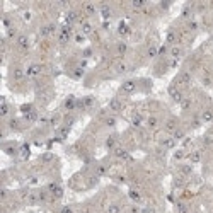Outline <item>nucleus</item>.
<instances>
[{
  "mask_svg": "<svg viewBox=\"0 0 213 213\" xmlns=\"http://www.w3.org/2000/svg\"><path fill=\"white\" fill-rule=\"evenodd\" d=\"M118 33H119V36H128L131 33L130 26L126 24V22H119V26H118Z\"/></svg>",
  "mask_w": 213,
  "mask_h": 213,
  "instance_id": "f8f14e48",
  "label": "nucleus"
},
{
  "mask_svg": "<svg viewBox=\"0 0 213 213\" xmlns=\"http://www.w3.org/2000/svg\"><path fill=\"white\" fill-rule=\"evenodd\" d=\"M58 121H60V116H55V118H51V119H49V124H51V126H56Z\"/></svg>",
  "mask_w": 213,
  "mask_h": 213,
  "instance_id": "49530a36",
  "label": "nucleus"
},
{
  "mask_svg": "<svg viewBox=\"0 0 213 213\" xmlns=\"http://www.w3.org/2000/svg\"><path fill=\"white\" fill-rule=\"evenodd\" d=\"M77 19H79V12H77V10H70V12H67V22L73 24Z\"/></svg>",
  "mask_w": 213,
  "mask_h": 213,
  "instance_id": "6ab92c4d",
  "label": "nucleus"
},
{
  "mask_svg": "<svg viewBox=\"0 0 213 213\" xmlns=\"http://www.w3.org/2000/svg\"><path fill=\"white\" fill-rule=\"evenodd\" d=\"M176 130H177V119H176V118H171L169 121H165V131L174 133Z\"/></svg>",
  "mask_w": 213,
  "mask_h": 213,
  "instance_id": "9d476101",
  "label": "nucleus"
},
{
  "mask_svg": "<svg viewBox=\"0 0 213 213\" xmlns=\"http://www.w3.org/2000/svg\"><path fill=\"white\" fill-rule=\"evenodd\" d=\"M114 124H116V118L114 116L106 118V126H114Z\"/></svg>",
  "mask_w": 213,
  "mask_h": 213,
  "instance_id": "e433bc0d",
  "label": "nucleus"
},
{
  "mask_svg": "<svg viewBox=\"0 0 213 213\" xmlns=\"http://www.w3.org/2000/svg\"><path fill=\"white\" fill-rule=\"evenodd\" d=\"M56 31V26L55 24H48V26H44V28L41 29V34L43 36H49V34H53Z\"/></svg>",
  "mask_w": 213,
  "mask_h": 213,
  "instance_id": "a211bd4d",
  "label": "nucleus"
},
{
  "mask_svg": "<svg viewBox=\"0 0 213 213\" xmlns=\"http://www.w3.org/2000/svg\"><path fill=\"white\" fill-rule=\"evenodd\" d=\"M5 152H7L9 155H15V153H17V148H15V147H5Z\"/></svg>",
  "mask_w": 213,
  "mask_h": 213,
  "instance_id": "a19ab883",
  "label": "nucleus"
},
{
  "mask_svg": "<svg viewBox=\"0 0 213 213\" xmlns=\"http://www.w3.org/2000/svg\"><path fill=\"white\" fill-rule=\"evenodd\" d=\"M130 198L133 199V201H140V199H142V196H140V193H138V191L131 189V191H130Z\"/></svg>",
  "mask_w": 213,
  "mask_h": 213,
  "instance_id": "2f4dec72",
  "label": "nucleus"
},
{
  "mask_svg": "<svg viewBox=\"0 0 213 213\" xmlns=\"http://www.w3.org/2000/svg\"><path fill=\"white\" fill-rule=\"evenodd\" d=\"M90 33H92V24L90 22H82V34L87 36Z\"/></svg>",
  "mask_w": 213,
  "mask_h": 213,
  "instance_id": "5701e85b",
  "label": "nucleus"
},
{
  "mask_svg": "<svg viewBox=\"0 0 213 213\" xmlns=\"http://www.w3.org/2000/svg\"><path fill=\"white\" fill-rule=\"evenodd\" d=\"M189 158H191L193 164H198L199 160H201V153H199V152H193L191 155H189Z\"/></svg>",
  "mask_w": 213,
  "mask_h": 213,
  "instance_id": "bb28decb",
  "label": "nucleus"
},
{
  "mask_svg": "<svg viewBox=\"0 0 213 213\" xmlns=\"http://www.w3.org/2000/svg\"><path fill=\"white\" fill-rule=\"evenodd\" d=\"M135 90H137V80H126L119 87V92H123V94H133Z\"/></svg>",
  "mask_w": 213,
  "mask_h": 213,
  "instance_id": "f257e3e1",
  "label": "nucleus"
},
{
  "mask_svg": "<svg viewBox=\"0 0 213 213\" xmlns=\"http://www.w3.org/2000/svg\"><path fill=\"white\" fill-rule=\"evenodd\" d=\"M84 39H85V36L80 33V34H75V41L77 43H84Z\"/></svg>",
  "mask_w": 213,
  "mask_h": 213,
  "instance_id": "09e8293b",
  "label": "nucleus"
},
{
  "mask_svg": "<svg viewBox=\"0 0 213 213\" xmlns=\"http://www.w3.org/2000/svg\"><path fill=\"white\" fill-rule=\"evenodd\" d=\"M188 28L191 29V31H196V29H198V22L196 21H189L188 22Z\"/></svg>",
  "mask_w": 213,
  "mask_h": 213,
  "instance_id": "ea45409f",
  "label": "nucleus"
},
{
  "mask_svg": "<svg viewBox=\"0 0 213 213\" xmlns=\"http://www.w3.org/2000/svg\"><path fill=\"white\" fill-rule=\"evenodd\" d=\"M119 212H121V208H119V205H116V203L108 208V213H119Z\"/></svg>",
  "mask_w": 213,
  "mask_h": 213,
  "instance_id": "72a5a7b5",
  "label": "nucleus"
},
{
  "mask_svg": "<svg viewBox=\"0 0 213 213\" xmlns=\"http://www.w3.org/2000/svg\"><path fill=\"white\" fill-rule=\"evenodd\" d=\"M106 147L114 150V148H116V137H109L108 138V140H106Z\"/></svg>",
  "mask_w": 213,
  "mask_h": 213,
  "instance_id": "393cba45",
  "label": "nucleus"
},
{
  "mask_svg": "<svg viewBox=\"0 0 213 213\" xmlns=\"http://www.w3.org/2000/svg\"><path fill=\"white\" fill-rule=\"evenodd\" d=\"M17 46L19 48H22V49H28L29 48V38L28 36H24V34H21V36H17Z\"/></svg>",
  "mask_w": 213,
  "mask_h": 213,
  "instance_id": "1a4fd4ad",
  "label": "nucleus"
},
{
  "mask_svg": "<svg viewBox=\"0 0 213 213\" xmlns=\"http://www.w3.org/2000/svg\"><path fill=\"white\" fill-rule=\"evenodd\" d=\"M131 5H133V9H142V7L147 5V2H145V0H135Z\"/></svg>",
  "mask_w": 213,
  "mask_h": 213,
  "instance_id": "7c9ffc66",
  "label": "nucleus"
},
{
  "mask_svg": "<svg viewBox=\"0 0 213 213\" xmlns=\"http://www.w3.org/2000/svg\"><path fill=\"white\" fill-rule=\"evenodd\" d=\"M177 82L181 84V85H189V84H191V73H189V72H181L177 77Z\"/></svg>",
  "mask_w": 213,
  "mask_h": 213,
  "instance_id": "6e6552de",
  "label": "nucleus"
},
{
  "mask_svg": "<svg viewBox=\"0 0 213 213\" xmlns=\"http://www.w3.org/2000/svg\"><path fill=\"white\" fill-rule=\"evenodd\" d=\"M41 70H43L41 65L33 63V65H29V67H28V70H26V75H28V77H36V75H39V73H41Z\"/></svg>",
  "mask_w": 213,
  "mask_h": 213,
  "instance_id": "39448f33",
  "label": "nucleus"
},
{
  "mask_svg": "<svg viewBox=\"0 0 213 213\" xmlns=\"http://www.w3.org/2000/svg\"><path fill=\"white\" fill-rule=\"evenodd\" d=\"M181 172L182 174H191V165H181Z\"/></svg>",
  "mask_w": 213,
  "mask_h": 213,
  "instance_id": "79ce46f5",
  "label": "nucleus"
},
{
  "mask_svg": "<svg viewBox=\"0 0 213 213\" xmlns=\"http://www.w3.org/2000/svg\"><path fill=\"white\" fill-rule=\"evenodd\" d=\"M68 131H70V126H63V128H60V138H67V135H68Z\"/></svg>",
  "mask_w": 213,
  "mask_h": 213,
  "instance_id": "473e14b6",
  "label": "nucleus"
},
{
  "mask_svg": "<svg viewBox=\"0 0 213 213\" xmlns=\"http://www.w3.org/2000/svg\"><path fill=\"white\" fill-rule=\"evenodd\" d=\"M58 213H73V210H72L70 206H63V208H62Z\"/></svg>",
  "mask_w": 213,
  "mask_h": 213,
  "instance_id": "de8ad7c7",
  "label": "nucleus"
},
{
  "mask_svg": "<svg viewBox=\"0 0 213 213\" xmlns=\"http://www.w3.org/2000/svg\"><path fill=\"white\" fill-rule=\"evenodd\" d=\"M99 12H101V15H103L104 19H109L111 17V7L106 5V4H103V5L99 7Z\"/></svg>",
  "mask_w": 213,
  "mask_h": 213,
  "instance_id": "f3484780",
  "label": "nucleus"
},
{
  "mask_svg": "<svg viewBox=\"0 0 213 213\" xmlns=\"http://www.w3.org/2000/svg\"><path fill=\"white\" fill-rule=\"evenodd\" d=\"M147 126H148L150 130H155L158 126V118L157 116H148L147 118Z\"/></svg>",
  "mask_w": 213,
  "mask_h": 213,
  "instance_id": "dca6fc26",
  "label": "nucleus"
},
{
  "mask_svg": "<svg viewBox=\"0 0 213 213\" xmlns=\"http://www.w3.org/2000/svg\"><path fill=\"white\" fill-rule=\"evenodd\" d=\"M203 84H205V85H210V84H212V79H210V77H205V79H203Z\"/></svg>",
  "mask_w": 213,
  "mask_h": 213,
  "instance_id": "5fc2aeb1",
  "label": "nucleus"
},
{
  "mask_svg": "<svg viewBox=\"0 0 213 213\" xmlns=\"http://www.w3.org/2000/svg\"><path fill=\"white\" fill-rule=\"evenodd\" d=\"M176 41H177V33L174 29H171L167 33V36H165V44H174Z\"/></svg>",
  "mask_w": 213,
  "mask_h": 213,
  "instance_id": "9b49d317",
  "label": "nucleus"
},
{
  "mask_svg": "<svg viewBox=\"0 0 213 213\" xmlns=\"http://www.w3.org/2000/svg\"><path fill=\"white\" fill-rule=\"evenodd\" d=\"M77 104H79V103H77L75 97H73V96H68L67 99H65V103H63V108H65L67 111H73V109L77 108Z\"/></svg>",
  "mask_w": 213,
  "mask_h": 213,
  "instance_id": "0eeeda50",
  "label": "nucleus"
},
{
  "mask_svg": "<svg viewBox=\"0 0 213 213\" xmlns=\"http://www.w3.org/2000/svg\"><path fill=\"white\" fill-rule=\"evenodd\" d=\"M21 153H22V157H24V158L29 155V147H28V145H22V147H21Z\"/></svg>",
  "mask_w": 213,
  "mask_h": 213,
  "instance_id": "58836bf2",
  "label": "nucleus"
},
{
  "mask_svg": "<svg viewBox=\"0 0 213 213\" xmlns=\"http://www.w3.org/2000/svg\"><path fill=\"white\" fill-rule=\"evenodd\" d=\"M24 19H26V21H29V19H31V14H29V12H26V14H24Z\"/></svg>",
  "mask_w": 213,
  "mask_h": 213,
  "instance_id": "13d9d810",
  "label": "nucleus"
},
{
  "mask_svg": "<svg viewBox=\"0 0 213 213\" xmlns=\"http://www.w3.org/2000/svg\"><path fill=\"white\" fill-rule=\"evenodd\" d=\"M189 15H191V10H189V7H186L182 10V17H189Z\"/></svg>",
  "mask_w": 213,
  "mask_h": 213,
  "instance_id": "603ef678",
  "label": "nucleus"
},
{
  "mask_svg": "<svg viewBox=\"0 0 213 213\" xmlns=\"http://www.w3.org/2000/svg\"><path fill=\"white\" fill-rule=\"evenodd\" d=\"M184 137H186V133H184L182 130H176L174 133H172V138H174L176 142H177V140H182Z\"/></svg>",
  "mask_w": 213,
  "mask_h": 213,
  "instance_id": "a878e982",
  "label": "nucleus"
},
{
  "mask_svg": "<svg viewBox=\"0 0 213 213\" xmlns=\"http://www.w3.org/2000/svg\"><path fill=\"white\" fill-rule=\"evenodd\" d=\"M186 157V153L182 150H179V152H176V155H174V158H176V160H181V158H184Z\"/></svg>",
  "mask_w": 213,
  "mask_h": 213,
  "instance_id": "c03bdc74",
  "label": "nucleus"
},
{
  "mask_svg": "<svg viewBox=\"0 0 213 213\" xmlns=\"http://www.w3.org/2000/svg\"><path fill=\"white\" fill-rule=\"evenodd\" d=\"M14 77H15V79H21V77H22V70L17 68V70L14 72Z\"/></svg>",
  "mask_w": 213,
  "mask_h": 213,
  "instance_id": "864d4df0",
  "label": "nucleus"
},
{
  "mask_svg": "<svg viewBox=\"0 0 213 213\" xmlns=\"http://www.w3.org/2000/svg\"><path fill=\"white\" fill-rule=\"evenodd\" d=\"M90 55H92V49H90V48L84 49V56H90Z\"/></svg>",
  "mask_w": 213,
  "mask_h": 213,
  "instance_id": "4d7b16f0",
  "label": "nucleus"
},
{
  "mask_svg": "<svg viewBox=\"0 0 213 213\" xmlns=\"http://www.w3.org/2000/svg\"><path fill=\"white\" fill-rule=\"evenodd\" d=\"M70 36H72V28H70V26H63V28L60 29L58 39H60V43H67L70 39Z\"/></svg>",
  "mask_w": 213,
  "mask_h": 213,
  "instance_id": "20e7f679",
  "label": "nucleus"
},
{
  "mask_svg": "<svg viewBox=\"0 0 213 213\" xmlns=\"http://www.w3.org/2000/svg\"><path fill=\"white\" fill-rule=\"evenodd\" d=\"M126 51H128V44H126L124 41H119V43L116 44V53H118L119 56H123Z\"/></svg>",
  "mask_w": 213,
  "mask_h": 213,
  "instance_id": "2eb2a0df",
  "label": "nucleus"
},
{
  "mask_svg": "<svg viewBox=\"0 0 213 213\" xmlns=\"http://www.w3.org/2000/svg\"><path fill=\"white\" fill-rule=\"evenodd\" d=\"M41 160H43V162H51V160H53V153H51V152H46V153H43Z\"/></svg>",
  "mask_w": 213,
  "mask_h": 213,
  "instance_id": "f704fd0d",
  "label": "nucleus"
},
{
  "mask_svg": "<svg viewBox=\"0 0 213 213\" xmlns=\"http://www.w3.org/2000/svg\"><path fill=\"white\" fill-rule=\"evenodd\" d=\"M104 172H106V167H104V165H99V167H97V176H103Z\"/></svg>",
  "mask_w": 213,
  "mask_h": 213,
  "instance_id": "3c124183",
  "label": "nucleus"
},
{
  "mask_svg": "<svg viewBox=\"0 0 213 213\" xmlns=\"http://www.w3.org/2000/svg\"><path fill=\"white\" fill-rule=\"evenodd\" d=\"M169 96H171L172 101H176V103H182V99H184L182 92H181L176 85H171V87H169Z\"/></svg>",
  "mask_w": 213,
  "mask_h": 213,
  "instance_id": "f03ea898",
  "label": "nucleus"
},
{
  "mask_svg": "<svg viewBox=\"0 0 213 213\" xmlns=\"http://www.w3.org/2000/svg\"><path fill=\"white\" fill-rule=\"evenodd\" d=\"M48 191H49V194L53 196V198H62L63 196V189H62V186H58L56 182H51V184L48 186Z\"/></svg>",
  "mask_w": 213,
  "mask_h": 213,
  "instance_id": "7ed1b4c3",
  "label": "nucleus"
},
{
  "mask_svg": "<svg viewBox=\"0 0 213 213\" xmlns=\"http://www.w3.org/2000/svg\"><path fill=\"white\" fill-rule=\"evenodd\" d=\"M176 145V140L174 138H165V140H162V147L164 148H172Z\"/></svg>",
  "mask_w": 213,
  "mask_h": 213,
  "instance_id": "b1692460",
  "label": "nucleus"
},
{
  "mask_svg": "<svg viewBox=\"0 0 213 213\" xmlns=\"http://www.w3.org/2000/svg\"><path fill=\"white\" fill-rule=\"evenodd\" d=\"M94 104V97H85L82 101V108H90Z\"/></svg>",
  "mask_w": 213,
  "mask_h": 213,
  "instance_id": "c85d7f7f",
  "label": "nucleus"
},
{
  "mask_svg": "<svg viewBox=\"0 0 213 213\" xmlns=\"http://www.w3.org/2000/svg\"><path fill=\"white\" fill-rule=\"evenodd\" d=\"M201 121L203 123H212L213 121V111L212 109H205L201 113Z\"/></svg>",
  "mask_w": 213,
  "mask_h": 213,
  "instance_id": "ddd939ff",
  "label": "nucleus"
},
{
  "mask_svg": "<svg viewBox=\"0 0 213 213\" xmlns=\"http://www.w3.org/2000/svg\"><path fill=\"white\" fill-rule=\"evenodd\" d=\"M169 53H171V56L174 58V60H177V58H181V56H182V53H184V51H182V48H181V46H172V48L169 49Z\"/></svg>",
  "mask_w": 213,
  "mask_h": 213,
  "instance_id": "4468645a",
  "label": "nucleus"
},
{
  "mask_svg": "<svg viewBox=\"0 0 213 213\" xmlns=\"http://www.w3.org/2000/svg\"><path fill=\"white\" fill-rule=\"evenodd\" d=\"M0 114H2V116H7L9 114V106L5 101H2V111H0Z\"/></svg>",
  "mask_w": 213,
  "mask_h": 213,
  "instance_id": "c9c22d12",
  "label": "nucleus"
},
{
  "mask_svg": "<svg viewBox=\"0 0 213 213\" xmlns=\"http://www.w3.org/2000/svg\"><path fill=\"white\" fill-rule=\"evenodd\" d=\"M82 75H84V68H80V67H79V68L73 70V77H75V79H80Z\"/></svg>",
  "mask_w": 213,
  "mask_h": 213,
  "instance_id": "4c0bfd02",
  "label": "nucleus"
},
{
  "mask_svg": "<svg viewBox=\"0 0 213 213\" xmlns=\"http://www.w3.org/2000/svg\"><path fill=\"white\" fill-rule=\"evenodd\" d=\"M114 155H116L118 158H126L128 157V152L124 150V148H121V147H116V148H114Z\"/></svg>",
  "mask_w": 213,
  "mask_h": 213,
  "instance_id": "4be33fe9",
  "label": "nucleus"
},
{
  "mask_svg": "<svg viewBox=\"0 0 213 213\" xmlns=\"http://www.w3.org/2000/svg\"><path fill=\"white\" fill-rule=\"evenodd\" d=\"M177 210H179V213H188V210H186V206L182 205V203H179L177 205Z\"/></svg>",
  "mask_w": 213,
  "mask_h": 213,
  "instance_id": "8fccbe9b",
  "label": "nucleus"
},
{
  "mask_svg": "<svg viewBox=\"0 0 213 213\" xmlns=\"http://www.w3.org/2000/svg\"><path fill=\"white\" fill-rule=\"evenodd\" d=\"M36 118H38V113L33 109L31 113H28V114H26V121H36Z\"/></svg>",
  "mask_w": 213,
  "mask_h": 213,
  "instance_id": "c756f323",
  "label": "nucleus"
},
{
  "mask_svg": "<svg viewBox=\"0 0 213 213\" xmlns=\"http://www.w3.org/2000/svg\"><path fill=\"white\" fill-rule=\"evenodd\" d=\"M84 12L87 15H94L96 14V5L94 4H84Z\"/></svg>",
  "mask_w": 213,
  "mask_h": 213,
  "instance_id": "412c9836",
  "label": "nucleus"
},
{
  "mask_svg": "<svg viewBox=\"0 0 213 213\" xmlns=\"http://www.w3.org/2000/svg\"><path fill=\"white\" fill-rule=\"evenodd\" d=\"M181 106H182V109H188V108L191 106V99H182V103H181Z\"/></svg>",
  "mask_w": 213,
  "mask_h": 213,
  "instance_id": "37998d69",
  "label": "nucleus"
},
{
  "mask_svg": "<svg viewBox=\"0 0 213 213\" xmlns=\"http://www.w3.org/2000/svg\"><path fill=\"white\" fill-rule=\"evenodd\" d=\"M10 128H17V119H10Z\"/></svg>",
  "mask_w": 213,
  "mask_h": 213,
  "instance_id": "6e6d98bb",
  "label": "nucleus"
},
{
  "mask_svg": "<svg viewBox=\"0 0 213 213\" xmlns=\"http://www.w3.org/2000/svg\"><path fill=\"white\" fill-rule=\"evenodd\" d=\"M131 123H133V126L140 128V126H142V123H143V118H142V116H135L133 119H131Z\"/></svg>",
  "mask_w": 213,
  "mask_h": 213,
  "instance_id": "cd10ccee",
  "label": "nucleus"
},
{
  "mask_svg": "<svg viewBox=\"0 0 213 213\" xmlns=\"http://www.w3.org/2000/svg\"><path fill=\"white\" fill-rule=\"evenodd\" d=\"M126 70H128L126 63H119V65H118V72H119V73H123V72H126Z\"/></svg>",
  "mask_w": 213,
  "mask_h": 213,
  "instance_id": "a18cd8bd",
  "label": "nucleus"
},
{
  "mask_svg": "<svg viewBox=\"0 0 213 213\" xmlns=\"http://www.w3.org/2000/svg\"><path fill=\"white\" fill-rule=\"evenodd\" d=\"M157 55H158V48L155 44H150L148 49H147V56H148V58H155Z\"/></svg>",
  "mask_w": 213,
  "mask_h": 213,
  "instance_id": "aec40b11",
  "label": "nucleus"
},
{
  "mask_svg": "<svg viewBox=\"0 0 213 213\" xmlns=\"http://www.w3.org/2000/svg\"><path fill=\"white\" fill-rule=\"evenodd\" d=\"M109 109L113 113H119V111L123 109V103H121V99H118V97H113L109 101Z\"/></svg>",
  "mask_w": 213,
  "mask_h": 213,
  "instance_id": "423d86ee",
  "label": "nucleus"
}]
</instances>
